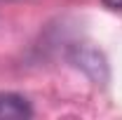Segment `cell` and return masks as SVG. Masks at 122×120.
Instances as JSON below:
<instances>
[{
  "label": "cell",
  "mask_w": 122,
  "mask_h": 120,
  "mask_svg": "<svg viewBox=\"0 0 122 120\" xmlns=\"http://www.w3.org/2000/svg\"><path fill=\"white\" fill-rule=\"evenodd\" d=\"M73 61H75L77 68H82L94 82H101L103 85L108 80V64L103 59V54L96 52L94 47H75Z\"/></svg>",
  "instance_id": "obj_1"
},
{
  "label": "cell",
  "mask_w": 122,
  "mask_h": 120,
  "mask_svg": "<svg viewBox=\"0 0 122 120\" xmlns=\"http://www.w3.org/2000/svg\"><path fill=\"white\" fill-rule=\"evenodd\" d=\"M33 115L28 99L16 92H0V120H26Z\"/></svg>",
  "instance_id": "obj_2"
},
{
  "label": "cell",
  "mask_w": 122,
  "mask_h": 120,
  "mask_svg": "<svg viewBox=\"0 0 122 120\" xmlns=\"http://www.w3.org/2000/svg\"><path fill=\"white\" fill-rule=\"evenodd\" d=\"M101 2L110 10H122V0H101Z\"/></svg>",
  "instance_id": "obj_3"
}]
</instances>
